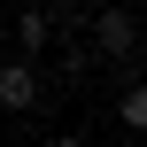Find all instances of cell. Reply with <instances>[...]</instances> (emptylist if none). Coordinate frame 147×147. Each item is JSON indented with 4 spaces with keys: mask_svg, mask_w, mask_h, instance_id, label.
Instances as JSON below:
<instances>
[{
    "mask_svg": "<svg viewBox=\"0 0 147 147\" xmlns=\"http://www.w3.org/2000/svg\"><path fill=\"white\" fill-rule=\"evenodd\" d=\"M85 47H93V62H132V54H140V16H132V8H101Z\"/></svg>",
    "mask_w": 147,
    "mask_h": 147,
    "instance_id": "6da1fadb",
    "label": "cell"
},
{
    "mask_svg": "<svg viewBox=\"0 0 147 147\" xmlns=\"http://www.w3.org/2000/svg\"><path fill=\"white\" fill-rule=\"evenodd\" d=\"M47 39H62V31H54V8H23V16H16V54L31 62Z\"/></svg>",
    "mask_w": 147,
    "mask_h": 147,
    "instance_id": "3957f363",
    "label": "cell"
},
{
    "mask_svg": "<svg viewBox=\"0 0 147 147\" xmlns=\"http://www.w3.org/2000/svg\"><path fill=\"white\" fill-rule=\"evenodd\" d=\"M47 147H85V140H78V132H54V140H47Z\"/></svg>",
    "mask_w": 147,
    "mask_h": 147,
    "instance_id": "5b68a950",
    "label": "cell"
},
{
    "mask_svg": "<svg viewBox=\"0 0 147 147\" xmlns=\"http://www.w3.org/2000/svg\"><path fill=\"white\" fill-rule=\"evenodd\" d=\"M116 116H124L132 132H147V85H124V101H116Z\"/></svg>",
    "mask_w": 147,
    "mask_h": 147,
    "instance_id": "277c9868",
    "label": "cell"
},
{
    "mask_svg": "<svg viewBox=\"0 0 147 147\" xmlns=\"http://www.w3.org/2000/svg\"><path fill=\"white\" fill-rule=\"evenodd\" d=\"M39 93H47V85H39V62H23V54L0 62V109L23 116V109H39Z\"/></svg>",
    "mask_w": 147,
    "mask_h": 147,
    "instance_id": "7a4b0ae2",
    "label": "cell"
}]
</instances>
